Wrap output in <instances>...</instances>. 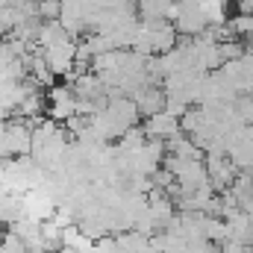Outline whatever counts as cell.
<instances>
[{
    "instance_id": "cell-1",
    "label": "cell",
    "mask_w": 253,
    "mask_h": 253,
    "mask_svg": "<svg viewBox=\"0 0 253 253\" xmlns=\"http://www.w3.org/2000/svg\"><path fill=\"white\" fill-rule=\"evenodd\" d=\"M44 112L50 115V121H68V118L77 115V94L68 83L47 91V109Z\"/></svg>"
},
{
    "instance_id": "cell-2",
    "label": "cell",
    "mask_w": 253,
    "mask_h": 253,
    "mask_svg": "<svg viewBox=\"0 0 253 253\" xmlns=\"http://www.w3.org/2000/svg\"><path fill=\"white\" fill-rule=\"evenodd\" d=\"M135 109H138V118H153L159 112H165V91L159 85H144L135 97H132Z\"/></svg>"
},
{
    "instance_id": "cell-3",
    "label": "cell",
    "mask_w": 253,
    "mask_h": 253,
    "mask_svg": "<svg viewBox=\"0 0 253 253\" xmlns=\"http://www.w3.org/2000/svg\"><path fill=\"white\" fill-rule=\"evenodd\" d=\"M144 135H150L153 141H171L174 135H180V121L174 115H168V112H159V115L147 118Z\"/></svg>"
}]
</instances>
